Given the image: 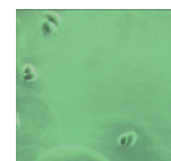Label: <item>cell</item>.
Returning a JSON list of instances; mask_svg holds the SVG:
<instances>
[{
  "label": "cell",
  "instance_id": "277c9868",
  "mask_svg": "<svg viewBox=\"0 0 171 161\" xmlns=\"http://www.w3.org/2000/svg\"><path fill=\"white\" fill-rule=\"evenodd\" d=\"M33 73H34V69H33V67L30 66V65H26V66L23 68V76H24V75H30V74H33Z\"/></svg>",
  "mask_w": 171,
  "mask_h": 161
},
{
  "label": "cell",
  "instance_id": "8992f818",
  "mask_svg": "<svg viewBox=\"0 0 171 161\" xmlns=\"http://www.w3.org/2000/svg\"><path fill=\"white\" fill-rule=\"evenodd\" d=\"M36 77H37V74L33 73V74H30V75H24V76H23V79H24L25 82H30V81L36 79Z\"/></svg>",
  "mask_w": 171,
  "mask_h": 161
},
{
  "label": "cell",
  "instance_id": "7a4b0ae2",
  "mask_svg": "<svg viewBox=\"0 0 171 161\" xmlns=\"http://www.w3.org/2000/svg\"><path fill=\"white\" fill-rule=\"evenodd\" d=\"M45 19L47 20V22H49L52 25H54L55 27H58L59 26V18H58V16L57 15H55V14H46L45 15Z\"/></svg>",
  "mask_w": 171,
  "mask_h": 161
},
{
  "label": "cell",
  "instance_id": "3957f363",
  "mask_svg": "<svg viewBox=\"0 0 171 161\" xmlns=\"http://www.w3.org/2000/svg\"><path fill=\"white\" fill-rule=\"evenodd\" d=\"M127 136H128V141H127L126 147H129V146L133 145V142H135V140H136V134H135V133H128Z\"/></svg>",
  "mask_w": 171,
  "mask_h": 161
},
{
  "label": "cell",
  "instance_id": "5b68a950",
  "mask_svg": "<svg viewBox=\"0 0 171 161\" xmlns=\"http://www.w3.org/2000/svg\"><path fill=\"white\" fill-rule=\"evenodd\" d=\"M127 141H128V136H127V134H126V135L120 136V139H119V145H120V146H122V147H126V145H127Z\"/></svg>",
  "mask_w": 171,
  "mask_h": 161
},
{
  "label": "cell",
  "instance_id": "6da1fadb",
  "mask_svg": "<svg viewBox=\"0 0 171 161\" xmlns=\"http://www.w3.org/2000/svg\"><path fill=\"white\" fill-rule=\"evenodd\" d=\"M54 30H55V26L52 25L47 20H43L41 23V32L45 34V35H50L54 33Z\"/></svg>",
  "mask_w": 171,
  "mask_h": 161
}]
</instances>
